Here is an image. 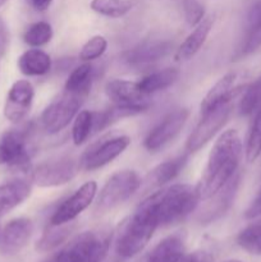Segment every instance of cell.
<instances>
[{
    "instance_id": "6da1fadb",
    "label": "cell",
    "mask_w": 261,
    "mask_h": 262,
    "mask_svg": "<svg viewBox=\"0 0 261 262\" xmlns=\"http://www.w3.org/2000/svg\"><path fill=\"white\" fill-rule=\"evenodd\" d=\"M242 156V141L235 129L219 136L207 158L202 176L197 183L200 201H207L220 191L238 171Z\"/></svg>"
},
{
    "instance_id": "7a4b0ae2",
    "label": "cell",
    "mask_w": 261,
    "mask_h": 262,
    "mask_svg": "<svg viewBox=\"0 0 261 262\" xmlns=\"http://www.w3.org/2000/svg\"><path fill=\"white\" fill-rule=\"evenodd\" d=\"M153 210L159 227L178 223L196 210L200 202L196 186L174 184V186L155 192L143 200Z\"/></svg>"
},
{
    "instance_id": "3957f363",
    "label": "cell",
    "mask_w": 261,
    "mask_h": 262,
    "mask_svg": "<svg viewBox=\"0 0 261 262\" xmlns=\"http://www.w3.org/2000/svg\"><path fill=\"white\" fill-rule=\"evenodd\" d=\"M158 228L159 222L155 214L142 201L120 229L115 245L117 253L123 258H130L138 255L147 246Z\"/></svg>"
},
{
    "instance_id": "277c9868",
    "label": "cell",
    "mask_w": 261,
    "mask_h": 262,
    "mask_svg": "<svg viewBox=\"0 0 261 262\" xmlns=\"http://www.w3.org/2000/svg\"><path fill=\"white\" fill-rule=\"evenodd\" d=\"M141 187V178L135 170L117 171L113 174L100 191L96 202L97 211H107L127 201Z\"/></svg>"
},
{
    "instance_id": "5b68a950",
    "label": "cell",
    "mask_w": 261,
    "mask_h": 262,
    "mask_svg": "<svg viewBox=\"0 0 261 262\" xmlns=\"http://www.w3.org/2000/svg\"><path fill=\"white\" fill-rule=\"evenodd\" d=\"M81 164L72 156L46 160L38 164L31 171V179L33 183L42 188L59 187L71 182L78 174Z\"/></svg>"
},
{
    "instance_id": "8992f818",
    "label": "cell",
    "mask_w": 261,
    "mask_h": 262,
    "mask_svg": "<svg viewBox=\"0 0 261 262\" xmlns=\"http://www.w3.org/2000/svg\"><path fill=\"white\" fill-rule=\"evenodd\" d=\"M84 100V97L77 96L71 92H64L41 114L40 122L42 129L49 135H56L68 127L73 118H76Z\"/></svg>"
},
{
    "instance_id": "52a82bcc",
    "label": "cell",
    "mask_w": 261,
    "mask_h": 262,
    "mask_svg": "<svg viewBox=\"0 0 261 262\" xmlns=\"http://www.w3.org/2000/svg\"><path fill=\"white\" fill-rule=\"evenodd\" d=\"M31 161L30 135L25 129H9L0 136V165L27 170Z\"/></svg>"
},
{
    "instance_id": "ba28073f",
    "label": "cell",
    "mask_w": 261,
    "mask_h": 262,
    "mask_svg": "<svg viewBox=\"0 0 261 262\" xmlns=\"http://www.w3.org/2000/svg\"><path fill=\"white\" fill-rule=\"evenodd\" d=\"M232 113V101L225 102L210 112L201 114V119L187 140V151L196 152L204 147L228 122Z\"/></svg>"
},
{
    "instance_id": "9c48e42d",
    "label": "cell",
    "mask_w": 261,
    "mask_h": 262,
    "mask_svg": "<svg viewBox=\"0 0 261 262\" xmlns=\"http://www.w3.org/2000/svg\"><path fill=\"white\" fill-rule=\"evenodd\" d=\"M105 92L114 106L128 110L133 115L145 112L150 106L148 95L141 91L137 82L112 79L105 86Z\"/></svg>"
},
{
    "instance_id": "30bf717a",
    "label": "cell",
    "mask_w": 261,
    "mask_h": 262,
    "mask_svg": "<svg viewBox=\"0 0 261 262\" xmlns=\"http://www.w3.org/2000/svg\"><path fill=\"white\" fill-rule=\"evenodd\" d=\"M129 143L130 138L128 136L102 138L101 141L94 143L84 151L79 160L81 168L84 170H96V169L102 168L122 155Z\"/></svg>"
},
{
    "instance_id": "8fae6325",
    "label": "cell",
    "mask_w": 261,
    "mask_h": 262,
    "mask_svg": "<svg viewBox=\"0 0 261 262\" xmlns=\"http://www.w3.org/2000/svg\"><path fill=\"white\" fill-rule=\"evenodd\" d=\"M106 233L86 232L76 238L67 248L69 262H102L109 250Z\"/></svg>"
},
{
    "instance_id": "7c38bea8",
    "label": "cell",
    "mask_w": 261,
    "mask_h": 262,
    "mask_svg": "<svg viewBox=\"0 0 261 262\" xmlns=\"http://www.w3.org/2000/svg\"><path fill=\"white\" fill-rule=\"evenodd\" d=\"M189 117L187 109H178L166 115L143 141V146L150 152H158L168 146L179 135Z\"/></svg>"
},
{
    "instance_id": "4fadbf2b",
    "label": "cell",
    "mask_w": 261,
    "mask_h": 262,
    "mask_svg": "<svg viewBox=\"0 0 261 262\" xmlns=\"http://www.w3.org/2000/svg\"><path fill=\"white\" fill-rule=\"evenodd\" d=\"M96 182L90 181L79 187L72 196H69L63 204L54 211L50 217V225H61L71 223L81 215L96 197Z\"/></svg>"
},
{
    "instance_id": "5bb4252c",
    "label": "cell",
    "mask_w": 261,
    "mask_h": 262,
    "mask_svg": "<svg viewBox=\"0 0 261 262\" xmlns=\"http://www.w3.org/2000/svg\"><path fill=\"white\" fill-rule=\"evenodd\" d=\"M35 90L31 82L19 79L9 89L4 104V117L10 123L22 122L32 107Z\"/></svg>"
},
{
    "instance_id": "9a60e30c",
    "label": "cell",
    "mask_w": 261,
    "mask_h": 262,
    "mask_svg": "<svg viewBox=\"0 0 261 262\" xmlns=\"http://www.w3.org/2000/svg\"><path fill=\"white\" fill-rule=\"evenodd\" d=\"M33 224L27 217L13 219L0 232V253L14 256L19 253L31 239Z\"/></svg>"
},
{
    "instance_id": "2e32d148",
    "label": "cell",
    "mask_w": 261,
    "mask_h": 262,
    "mask_svg": "<svg viewBox=\"0 0 261 262\" xmlns=\"http://www.w3.org/2000/svg\"><path fill=\"white\" fill-rule=\"evenodd\" d=\"M173 43L170 41H146L123 54V60L130 67H141L153 64L165 58L171 51Z\"/></svg>"
},
{
    "instance_id": "e0dca14e",
    "label": "cell",
    "mask_w": 261,
    "mask_h": 262,
    "mask_svg": "<svg viewBox=\"0 0 261 262\" xmlns=\"http://www.w3.org/2000/svg\"><path fill=\"white\" fill-rule=\"evenodd\" d=\"M235 82H237L235 73H228L223 76L202 99L200 105L201 114H205L225 102L232 101L242 91V89H245V86H235Z\"/></svg>"
},
{
    "instance_id": "ac0fdd59",
    "label": "cell",
    "mask_w": 261,
    "mask_h": 262,
    "mask_svg": "<svg viewBox=\"0 0 261 262\" xmlns=\"http://www.w3.org/2000/svg\"><path fill=\"white\" fill-rule=\"evenodd\" d=\"M238 186H240V174L237 171L233 176V178L217 193H215L210 199L211 202H209L201 211V214H200V222L211 223L214 220L219 219L222 215H224L228 211V209L232 206L233 201H234V197L238 191Z\"/></svg>"
},
{
    "instance_id": "d6986e66",
    "label": "cell",
    "mask_w": 261,
    "mask_h": 262,
    "mask_svg": "<svg viewBox=\"0 0 261 262\" xmlns=\"http://www.w3.org/2000/svg\"><path fill=\"white\" fill-rule=\"evenodd\" d=\"M212 25H214V17L212 15L205 17L179 46L176 54L177 60H188V59L193 58L199 53L200 49L204 46L205 41L211 31Z\"/></svg>"
},
{
    "instance_id": "ffe728a7",
    "label": "cell",
    "mask_w": 261,
    "mask_h": 262,
    "mask_svg": "<svg viewBox=\"0 0 261 262\" xmlns=\"http://www.w3.org/2000/svg\"><path fill=\"white\" fill-rule=\"evenodd\" d=\"M31 196V184L23 179L0 184V216L12 211Z\"/></svg>"
},
{
    "instance_id": "44dd1931",
    "label": "cell",
    "mask_w": 261,
    "mask_h": 262,
    "mask_svg": "<svg viewBox=\"0 0 261 262\" xmlns=\"http://www.w3.org/2000/svg\"><path fill=\"white\" fill-rule=\"evenodd\" d=\"M184 256V238L173 234L164 238L150 252L146 262H179Z\"/></svg>"
},
{
    "instance_id": "7402d4cb",
    "label": "cell",
    "mask_w": 261,
    "mask_h": 262,
    "mask_svg": "<svg viewBox=\"0 0 261 262\" xmlns=\"http://www.w3.org/2000/svg\"><path fill=\"white\" fill-rule=\"evenodd\" d=\"M18 69L28 77L44 76L51 69V58L40 49H30L18 58Z\"/></svg>"
},
{
    "instance_id": "603a6c76",
    "label": "cell",
    "mask_w": 261,
    "mask_h": 262,
    "mask_svg": "<svg viewBox=\"0 0 261 262\" xmlns=\"http://www.w3.org/2000/svg\"><path fill=\"white\" fill-rule=\"evenodd\" d=\"M187 161H188V155L183 154V155L177 156V158L171 159V160H166L164 163L159 164L148 174V181L154 186L166 184L168 182L173 181V179H176L179 176V173L186 166Z\"/></svg>"
},
{
    "instance_id": "cb8c5ba5",
    "label": "cell",
    "mask_w": 261,
    "mask_h": 262,
    "mask_svg": "<svg viewBox=\"0 0 261 262\" xmlns=\"http://www.w3.org/2000/svg\"><path fill=\"white\" fill-rule=\"evenodd\" d=\"M74 228H76V224L72 222L61 225L49 224L48 229L44 232L40 239L36 242V250L38 252H49V251L55 250L68 239Z\"/></svg>"
},
{
    "instance_id": "d4e9b609",
    "label": "cell",
    "mask_w": 261,
    "mask_h": 262,
    "mask_svg": "<svg viewBox=\"0 0 261 262\" xmlns=\"http://www.w3.org/2000/svg\"><path fill=\"white\" fill-rule=\"evenodd\" d=\"M94 67L90 63H84L77 67L66 82V91L86 99L91 91L94 81Z\"/></svg>"
},
{
    "instance_id": "484cf974",
    "label": "cell",
    "mask_w": 261,
    "mask_h": 262,
    "mask_svg": "<svg viewBox=\"0 0 261 262\" xmlns=\"http://www.w3.org/2000/svg\"><path fill=\"white\" fill-rule=\"evenodd\" d=\"M179 71L176 68H165L163 71L154 72L143 77L141 81H138V87L141 91L146 95H153L155 92L163 91V90L170 87L174 82L178 79Z\"/></svg>"
},
{
    "instance_id": "4316f807",
    "label": "cell",
    "mask_w": 261,
    "mask_h": 262,
    "mask_svg": "<svg viewBox=\"0 0 261 262\" xmlns=\"http://www.w3.org/2000/svg\"><path fill=\"white\" fill-rule=\"evenodd\" d=\"M261 107V76L245 86L242 97H241L240 114L243 117H248L257 112Z\"/></svg>"
},
{
    "instance_id": "83f0119b",
    "label": "cell",
    "mask_w": 261,
    "mask_h": 262,
    "mask_svg": "<svg viewBox=\"0 0 261 262\" xmlns=\"http://www.w3.org/2000/svg\"><path fill=\"white\" fill-rule=\"evenodd\" d=\"M237 243L242 250L251 255H261V219L246 227L238 234Z\"/></svg>"
},
{
    "instance_id": "f1b7e54d",
    "label": "cell",
    "mask_w": 261,
    "mask_h": 262,
    "mask_svg": "<svg viewBox=\"0 0 261 262\" xmlns=\"http://www.w3.org/2000/svg\"><path fill=\"white\" fill-rule=\"evenodd\" d=\"M90 7L95 13L109 18H120L132 9L129 0H91Z\"/></svg>"
},
{
    "instance_id": "f546056e",
    "label": "cell",
    "mask_w": 261,
    "mask_h": 262,
    "mask_svg": "<svg viewBox=\"0 0 261 262\" xmlns=\"http://www.w3.org/2000/svg\"><path fill=\"white\" fill-rule=\"evenodd\" d=\"M261 155V107L255 113L246 141V160L253 163Z\"/></svg>"
},
{
    "instance_id": "4dcf8cb0",
    "label": "cell",
    "mask_w": 261,
    "mask_h": 262,
    "mask_svg": "<svg viewBox=\"0 0 261 262\" xmlns=\"http://www.w3.org/2000/svg\"><path fill=\"white\" fill-rule=\"evenodd\" d=\"M94 129V117L92 112L82 110L74 118L73 128H72V140L76 146L82 145L89 140Z\"/></svg>"
},
{
    "instance_id": "1f68e13d",
    "label": "cell",
    "mask_w": 261,
    "mask_h": 262,
    "mask_svg": "<svg viewBox=\"0 0 261 262\" xmlns=\"http://www.w3.org/2000/svg\"><path fill=\"white\" fill-rule=\"evenodd\" d=\"M53 38V28L48 22H36L31 25L23 33V41L32 48H40V46L49 43Z\"/></svg>"
},
{
    "instance_id": "d6a6232c",
    "label": "cell",
    "mask_w": 261,
    "mask_h": 262,
    "mask_svg": "<svg viewBox=\"0 0 261 262\" xmlns=\"http://www.w3.org/2000/svg\"><path fill=\"white\" fill-rule=\"evenodd\" d=\"M107 41L104 36L96 35L90 38L79 51V59L83 61H91L100 58L106 51Z\"/></svg>"
},
{
    "instance_id": "836d02e7",
    "label": "cell",
    "mask_w": 261,
    "mask_h": 262,
    "mask_svg": "<svg viewBox=\"0 0 261 262\" xmlns=\"http://www.w3.org/2000/svg\"><path fill=\"white\" fill-rule=\"evenodd\" d=\"M184 17L191 27H196L205 18V8L199 0H184Z\"/></svg>"
},
{
    "instance_id": "e575fe53",
    "label": "cell",
    "mask_w": 261,
    "mask_h": 262,
    "mask_svg": "<svg viewBox=\"0 0 261 262\" xmlns=\"http://www.w3.org/2000/svg\"><path fill=\"white\" fill-rule=\"evenodd\" d=\"M261 216V188L258 189L257 194L253 199V201L251 202L250 207L246 210L245 217L248 220L257 219V217Z\"/></svg>"
},
{
    "instance_id": "d590c367",
    "label": "cell",
    "mask_w": 261,
    "mask_h": 262,
    "mask_svg": "<svg viewBox=\"0 0 261 262\" xmlns=\"http://www.w3.org/2000/svg\"><path fill=\"white\" fill-rule=\"evenodd\" d=\"M8 46H9V30L5 20L0 17V58L7 53Z\"/></svg>"
},
{
    "instance_id": "8d00e7d4",
    "label": "cell",
    "mask_w": 261,
    "mask_h": 262,
    "mask_svg": "<svg viewBox=\"0 0 261 262\" xmlns=\"http://www.w3.org/2000/svg\"><path fill=\"white\" fill-rule=\"evenodd\" d=\"M179 262H212V258L205 251H197V252L191 253V255L183 256Z\"/></svg>"
},
{
    "instance_id": "74e56055",
    "label": "cell",
    "mask_w": 261,
    "mask_h": 262,
    "mask_svg": "<svg viewBox=\"0 0 261 262\" xmlns=\"http://www.w3.org/2000/svg\"><path fill=\"white\" fill-rule=\"evenodd\" d=\"M44 262H69V257H68V252H67V248L66 250H61L59 252L54 253L51 257H49L48 260L44 261Z\"/></svg>"
},
{
    "instance_id": "f35d334b",
    "label": "cell",
    "mask_w": 261,
    "mask_h": 262,
    "mask_svg": "<svg viewBox=\"0 0 261 262\" xmlns=\"http://www.w3.org/2000/svg\"><path fill=\"white\" fill-rule=\"evenodd\" d=\"M53 2L54 0H31L32 7L35 8L37 12H45V10H48Z\"/></svg>"
},
{
    "instance_id": "ab89813d",
    "label": "cell",
    "mask_w": 261,
    "mask_h": 262,
    "mask_svg": "<svg viewBox=\"0 0 261 262\" xmlns=\"http://www.w3.org/2000/svg\"><path fill=\"white\" fill-rule=\"evenodd\" d=\"M7 3H8V0H0V9H2V8L7 4Z\"/></svg>"
},
{
    "instance_id": "60d3db41",
    "label": "cell",
    "mask_w": 261,
    "mask_h": 262,
    "mask_svg": "<svg viewBox=\"0 0 261 262\" xmlns=\"http://www.w3.org/2000/svg\"><path fill=\"white\" fill-rule=\"evenodd\" d=\"M227 262H241V261H235V260H232V261H227Z\"/></svg>"
},
{
    "instance_id": "b9f144b4",
    "label": "cell",
    "mask_w": 261,
    "mask_h": 262,
    "mask_svg": "<svg viewBox=\"0 0 261 262\" xmlns=\"http://www.w3.org/2000/svg\"><path fill=\"white\" fill-rule=\"evenodd\" d=\"M0 232H2V230H0Z\"/></svg>"
}]
</instances>
